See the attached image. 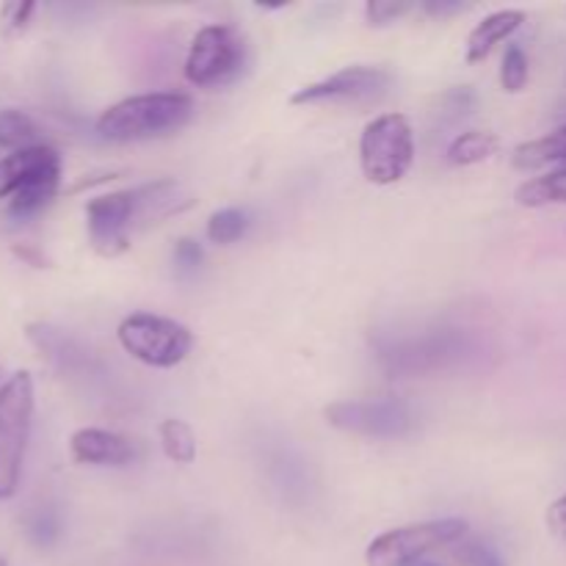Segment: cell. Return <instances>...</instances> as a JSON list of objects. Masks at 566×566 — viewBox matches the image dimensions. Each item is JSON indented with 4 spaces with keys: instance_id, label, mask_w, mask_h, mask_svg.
Instances as JSON below:
<instances>
[{
    "instance_id": "6da1fadb",
    "label": "cell",
    "mask_w": 566,
    "mask_h": 566,
    "mask_svg": "<svg viewBox=\"0 0 566 566\" xmlns=\"http://www.w3.org/2000/svg\"><path fill=\"white\" fill-rule=\"evenodd\" d=\"M193 116V99L182 92H153L119 99L103 111L97 133L108 142H144L180 130Z\"/></svg>"
},
{
    "instance_id": "7a4b0ae2",
    "label": "cell",
    "mask_w": 566,
    "mask_h": 566,
    "mask_svg": "<svg viewBox=\"0 0 566 566\" xmlns=\"http://www.w3.org/2000/svg\"><path fill=\"white\" fill-rule=\"evenodd\" d=\"M61 155L53 147L9 153L0 160V199H9L11 216H33L59 193Z\"/></svg>"
},
{
    "instance_id": "3957f363",
    "label": "cell",
    "mask_w": 566,
    "mask_h": 566,
    "mask_svg": "<svg viewBox=\"0 0 566 566\" xmlns=\"http://www.w3.org/2000/svg\"><path fill=\"white\" fill-rule=\"evenodd\" d=\"M31 420L33 379L28 370H17L0 387V501H9L20 486Z\"/></svg>"
},
{
    "instance_id": "277c9868",
    "label": "cell",
    "mask_w": 566,
    "mask_h": 566,
    "mask_svg": "<svg viewBox=\"0 0 566 566\" xmlns=\"http://www.w3.org/2000/svg\"><path fill=\"white\" fill-rule=\"evenodd\" d=\"M415 164V133L403 114H381L368 122L359 138V166L374 186H392Z\"/></svg>"
},
{
    "instance_id": "5b68a950",
    "label": "cell",
    "mask_w": 566,
    "mask_h": 566,
    "mask_svg": "<svg viewBox=\"0 0 566 566\" xmlns=\"http://www.w3.org/2000/svg\"><path fill=\"white\" fill-rule=\"evenodd\" d=\"M464 536H468V523L459 517L403 525V528H392L376 536L368 545L365 562L368 566H415L429 553L453 547Z\"/></svg>"
},
{
    "instance_id": "8992f818",
    "label": "cell",
    "mask_w": 566,
    "mask_h": 566,
    "mask_svg": "<svg viewBox=\"0 0 566 566\" xmlns=\"http://www.w3.org/2000/svg\"><path fill=\"white\" fill-rule=\"evenodd\" d=\"M119 346L149 368H175L191 354L193 335L188 326L153 313H133L116 329Z\"/></svg>"
},
{
    "instance_id": "52a82bcc",
    "label": "cell",
    "mask_w": 566,
    "mask_h": 566,
    "mask_svg": "<svg viewBox=\"0 0 566 566\" xmlns=\"http://www.w3.org/2000/svg\"><path fill=\"white\" fill-rule=\"evenodd\" d=\"M332 429L357 437L396 440L418 426L415 409L401 398H370V401H335L324 409Z\"/></svg>"
},
{
    "instance_id": "ba28073f",
    "label": "cell",
    "mask_w": 566,
    "mask_h": 566,
    "mask_svg": "<svg viewBox=\"0 0 566 566\" xmlns=\"http://www.w3.org/2000/svg\"><path fill=\"white\" fill-rule=\"evenodd\" d=\"M247 59L243 36L230 25H205L186 55V77L193 86H219L241 72Z\"/></svg>"
},
{
    "instance_id": "9c48e42d",
    "label": "cell",
    "mask_w": 566,
    "mask_h": 566,
    "mask_svg": "<svg viewBox=\"0 0 566 566\" xmlns=\"http://www.w3.org/2000/svg\"><path fill=\"white\" fill-rule=\"evenodd\" d=\"M88 243L99 258H119L130 249V232H136V197L133 188L111 191L86 202Z\"/></svg>"
},
{
    "instance_id": "30bf717a",
    "label": "cell",
    "mask_w": 566,
    "mask_h": 566,
    "mask_svg": "<svg viewBox=\"0 0 566 566\" xmlns=\"http://www.w3.org/2000/svg\"><path fill=\"white\" fill-rule=\"evenodd\" d=\"M390 86V72L381 66H343L332 72L324 81H315L293 92V105H318V103H365L385 94Z\"/></svg>"
},
{
    "instance_id": "8fae6325",
    "label": "cell",
    "mask_w": 566,
    "mask_h": 566,
    "mask_svg": "<svg viewBox=\"0 0 566 566\" xmlns=\"http://www.w3.org/2000/svg\"><path fill=\"white\" fill-rule=\"evenodd\" d=\"M70 457L92 468H125L136 459V448L127 437L105 429H77L70 437Z\"/></svg>"
},
{
    "instance_id": "7c38bea8",
    "label": "cell",
    "mask_w": 566,
    "mask_h": 566,
    "mask_svg": "<svg viewBox=\"0 0 566 566\" xmlns=\"http://www.w3.org/2000/svg\"><path fill=\"white\" fill-rule=\"evenodd\" d=\"M133 197H136V230L160 224L164 219L182 213L197 202L193 193L177 180H155L147 186H136Z\"/></svg>"
},
{
    "instance_id": "4fadbf2b",
    "label": "cell",
    "mask_w": 566,
    "mask_h": 566,
    "mask_svg": "<svg viewBox=\"0 0 566 566\" xmlns=\"http://www.w3.org/2000/svg\"><path fill=\"white\" fill-rule=\"evenodd\" d=\"M523 22H525V11L520 9H501L486 14L468 36V53H464L468 64H481V61L490 59L492 50H495L501 42H506V39L512 36Z\"/></svg>"
},
{
    "instance_id": "5bb4252c",
    "label": "cell",
    "mask_w": 566,
    "mask_h": 566,
    "mask_svg": "<svg viewBox=\"0 0 566 566\" xmlns=\"http://www.w3.org/2000/svg\"><path fill=\"white\" fill-rule=\"evenodd\" d=\"M512 164L520 171H534L553 164L566 166V125L547 133V136L534 138V142L520 144L512 153Z\"/></svg>"
},
{
    "instance_id": "9a60e30c",
    "label": "cell",
    "mask_w": 566,
    "mask_h": 566,
    "mask_svg": "<svg viewBox=\"0 0 566 566\" xmlns=\"http://www.w3.org/2000/svg\"><path fill=\"white\" fill-rule=\"evenodd\" d=\"M520 208H547V205H566V166L547 175L523 182L514 191Z\"/></svg>"
},
{
    "instance_id": "2e32d148",
    "label": "cell",
    "mask_w": 566,
    "mask_h": 566,
    "mask_svg": "<svg viewBox=\"0 0 566 566\" xmlns=\"http://www.w3.org/2000/svg\"><path fill=\"white\" fill-rule=\"evenodd\" d=\"M44 138L36 122L20 108L0 111V147L9 153H22V149L42 147Z\"/></svg>"
},
{
    "instance_id": "e0dca14e",
    "label": "cell",
    "mask_w": 566,
    "mask_h": 566,
    "mask_svg": "<svg viewBox=\"0 0 566 566\" xmlns=\"http://www.w3.org/2000/svg\"><path fill=\"white\" fill-rule=\"evenodd\" d=\"M501 147V138L490 130H468L448 144V164L451 166H475L490 160Z\"/></svg>"
},
{
    "instance_id": "ac0fdd59",
    "label": "cell",
    "mask_w": 566,
    "mask_h": 566,
    "mask_svg": "<svg viewBox=\"0 0 566 566\" xmlns=\"http://www.w3.org/2000/svg\"><path fill=\"white\" fill-rule=\"evenodd\" d=\"M160 448L175 464H191L197 459V437L186 420L169 418L160 423Z\"/></svg>"
},
{
    "instance_id": "d6986e66",
    "label": "cell",
    "mask_w": 566,
    "mask_h": 566,
    "mask_svg": "<svg viewBox=\"0 0 566 566\" xmlns=\"http://www.w3.org/2000/svg\"><path fill=\"white\" fill-rule=\"evenodd\" d=\"M249 213L243 208H224L208 219V238L210 243L219 247H230V243L241 241L249 230Z\"/></svg>"
},
{
    "instance_id": "ffe728a7",
    "label": "cell",
    "mask_w": 566,
    "mask_h": 566,
    "mask_svg": "<svg viewBox=\"0 0 566 566\" xmlns=\"http://www.w3.org/2000/svg\"><path fill=\"white\" fill-rule=\"evenodd\" d=\"M453 558H457L459 566H506L501 553L484 539H475V536H464L462 542L451 547Z\"/></svg>"
},
{
    "instance_id": "44dd1931",
    "label": "cell",
    "mask_w": 566,
    "mask_h": 566,
    "mask_svg": "<svg viewBox=\"0 0 566 566\" xmlns=\"http://www.w3.org/2000/svg\"><path fill=\"white\" fill-rule=\"evenodd\" d=\"M528 55L520 44H509L506 55H503V66H501V86L503 92L509 94H520L525 86H528Z\"/></svg>"
},
{
    "instance_id": "7402d4cb",
    "label": "cell",
    "mask_w": 566,
    "mask_h": 566,
    "mask_svg": "<svg viewBox=\"0 0 566 566\" xmlns=\"http://www.w3.org/2000/svg\"><path fill=\"white\" fill-rule=\"evenodd\" d=\"M412 9L415 3H403V0H370V3H365V20L374 28H385L401 20Z\"/></svg>"
},
{
    "instance_id": "603a6c76",
    "label": "cell",
    "mask_w": 566,
    "mask_h": 566,
    "mask_svg": "<svg viewBox=\"0 0 566 566\" xmlns=\"http://www.w3.org/2000/svg\"><path fill=\"white\" fill-rule=\"evenodd\" d=\"M36 11V3H6L0 9V31L3 36H17L31 25V17Z\"/></svg>"
},
{
    "instance_id": "cb8c5ba5",
    "label": "cell",
    "mask_w": 566,
    "mask_h": 566,
    "mask_svg": "<svg viewBox=\"0 0 566 566\" xmlns=\"http://www.w3.org/2000/svg\"><path fill=\"white\" fill-rule=\"evenodd\" d=\"M202 260H205V252L202 247H199V241H193V238H180V241L175 243L177 271H182V274H193V271L202 265Z\"/></svg>"
},
{
    "instance_id": "d4e9b609",
    "label": "cell",
    "mask_w": 566,
    "mask_h": 566,
    "mask_svg": "<svg viewBox=\"0 0 566 566\" xmlns=\"http://www.w3.org/2000/svg\"><path fill=\"white\" fill-rule=\"evenodd\" d=\"M547 528H551L553 534L566 536V495L553 501L551 509H547Z\"/></svg>"
},
{
    "instance_id": "484cf974",
    "label": "cell",
    "mask_w": 566,
    "mask_h": 566,
    "mask_svg": "<svg viewBox=\"0 0 566 566\" xmlns=\"http://www.w3.org/2000/svg\"><path fill=\"white\" fill-rule=\"evenodd\" d=\"M420 9L429 11L431 17H448V14H457V11H464L468 6H464L462 0H426Z\"/></svg>"
},
{
    "instance_id": "4316f807",
    "label": "cell",
    "mask_w": 566,
    "mask_h": 566,
    "mask_svg": "<svg viewBox=\"0 0 566 566\" xmlns=\"http://www.w3.org/2000/svg\"><path fill=\"white\" fill-rule=\"evenodd\" d=\"M17 254H20V258H25L28 263H33V265H44L48 263V260H44V254L42 252H36V249H25V247H17L14 249Z\"/></svg>"
},
{
    "instance_id": "83f0119b",
    "label": "cell",
    "mask_w": 566,
    "mask_h": 566,
    "mask_svg": "<svg viewBox=\"0 0 566 566\" xmlns=\"http://www.w3.org/2000/svg\"><path fill=\"white\" fill-rule=\"evenodd\" d=\"M415 566H440V564H429V562H420V564H415Z\"/></svg>"
},
{
    "instance_id": "f1b7e54d",
    "label": "cell",
    "mask_w": 566,
    "mask_h": 566,
    "mask_svg": "<svg viewBox=\"0 0 566 566\" xmlns=\"http://www.w3.org/2000/svg\"><path fill=\"white\" fill-rule=\"evenodd\" d=\"M0 376H3V370H0ZM0 387H3V385H0Z\"/></svg>"
}]
</instances>
